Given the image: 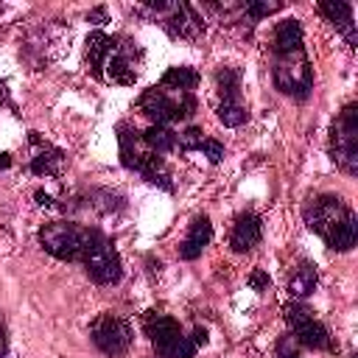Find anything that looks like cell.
I'll list each match as a JSON object with an SVG mask.
<instances>
[{
    "label": "cell",
    "mask_w": 358,
    "mask_h": 358,
    "mask_svg": "<svg viewBox=\"0 0 358 358\" xmlns=\"http://www.w3.org/2000/svg\"><path fill=\"white\" fill-rule=\"evenodd\" d=\"M81 263H84L87 277H90L92 282H98V285H112V282H117L120 274H123V263H120L117 249H115L112 241H109L106 235H101V232H95V238H92L90 249L84 252Z\"/></svg>",
    "instance_id": "12"
},
{
    "label": "cell",
    "mask_w": 358,
    "mask_h": 358,
    "mask_svg": "<svg viewBox=\"0 0 358 358\" xmlns=\"http://www.w3.org/2000/svg\"><path fill=\"white\" fill-rule=\"evenodd\" d=\"M249 285H252L255 291H266V288L271 285V280H268V274H266L263 268H255V271L249 274Z\"/></svg>",
    "instance_id": "25"
},
{
    "label": "cell",
    "mask_w": 358,
    "mask_h": 358,
    "mask_svg": "<svg viewBox=\"0 0 358 358\" xmlns=\"http://www.w3.org/2000/svg\"><path fill=\"white\" fill-rule=\"evenodd\" d=\"M330 154L344 173H358V103H347L336 115L330 126Z\"/></svg>",
    "instance_id": "8"
},
{
    "label": "cell",
    "mask_w": 358,
    "mask_h": 358,
    "mask_svg": "<svg viewBox=\"0 0 358 358\" xmlns=\"http://www.w3.org/2000/svg\"><path fill=\"white\" fill-rule=\"evenodd\" d=\"M280 6H282V3H255V0H249V3H243V14H246L252 22H257V20L268 17V14H274Z\"/></svg>",
    "instance_id": "23"
},
{
    "label": "cell",
    "mask_w": 358,
    "mask_h": 358,
    "mask_svg": "<svg viewBox=\"0 0 358 358\" xmlns=\"http://www.w3.org/2000/svg\"><path fill=\"white\" fill-rule=\"evenodd\" d=\"M6 350H8V336H6V324L0 322V358L6 355Z\"/></svg>",
    "instance_id": "28"
},
{
    "label": "cell",
    "mask_w": 358,
    "mask_h": 358,
    "mask_svg": "<svg viewBox=\"0 0 358 358\" xmlns=\"http://www.w3.org/2000/svg\"><path fill=\"white\" fill-rule=\"evenodd\" d=\"M215 84H218L221 101H241V70H235V67H221V70L215 73Z\"/></svg>",
    "instance_id": "20"
},
{
    "label": "cell",
    "mask_w": 358,
    "mask_h": 358,
    "mask_svg": "<svg viewBox=\"0 0 358 358\" xmlns=\"http://www.w3.org/2000/svg\"><path fill=\"white\" fill-rule=\"evenodd\" d=\"M11 165V159H8V154H0V168H8Z\"/></svg>",
    "instance_id": "31"
},
{
    "label": "cell",
    "mask_w": 358,
    "mask_h": 358,
    "mask_svg": "<svg viewBox=\"0 0 358 358\" xmlns=\"http://www.w3.org/2000/svg\"><path fill=\"white\" fill-rule=\"evenodd\" d=\"M319 11L347 36V45L355 48V22H352V6L350 3H341V0H324L319 3Z\"/></svg>",
    "instance_id": "16"
},
{
    "label": "cell",
    "mask_w": 358,
    "mask_h": 358,
    "mask_svg": "<svg viewBox=\"0 0 358 358\" xmlns=\"http://www.w3.org/2000/svg\"><path fill=\"white\" fill-rule=\"evenodd\" d=\"M199 151H204V157L210 162H221V157H224V145L218 140H213V137H204L201 145H199Z\"/></svg>",
    "instance_id": "24"
},
{
    "label": "cell",
    "mask_w": 358,
    "mask_h": 358,
    "mask_svg": "<svg viewBox=\"0 0 358 358\" xmlns=\"http://www.w3.org/2000/svg\"><path fill=\"white\" fill-rule=\"evenodd\" d=\"M215 115H218V120L224 123V126H243L246 120H249V109L241 103V101H221L218 106H215Z\"/></svg>",
    "instance_id": "21"
},
{
    "label": "cell",
    "mask_w": 358,
    "mask_h": 358,
    "mask_svg": "<svg viewBox=\"0 0 358 358\" xmlns=\"http://www.w3.org/2000/svg\"><path fill=\"white\" fill-rule=\"evenodd\" d=\"M159 84L171 87V90H185V92H193L196 84H199V73L187 64H179V67H168L165 76L159 78Z\"/></svg>",
    "instance_id": "19"
},
{
    "label": "cell",
    "mask_w": 358,
    "mask_h": 358,
    "mask_svg": "<svg viewBox=\"0 0 358 358\" xmlns=\"http://www.w3.org/2000/svg\"><path fill=\"white\" fill-rule=\"evenodd\" d=\"M285 324H288V330H291V336H294L296 344H302L308 350H327V352L336 350L333 336L327 333V327L302 302H291L285 308Z\"/></svg>",
    "instance_id": "9"
},
{
    "label": "cell",
    "mask_w": 358,
    "mask_h": 358,
    "mask_svg": "<svg viewBox=\"0 0 358 358\" xmlns=\"http://www.w3.org/2000/svg\"><path fill=\"white\" fill-rule=\"evenodd\" d=\"M34 196H36V201H39V204H42V207H53V199H50V196H48V193H42V190H36V193H34Z\"/></svg>",
    "instance_id": "30"
},
{
    "label": "cell",
    "mask_w": 358,
    "mask_h": 358,
    "mask_svg": "<svg viewBox=\"0 0 358 358\" xmlns=\"http://www.w3.org/2000/svg\"><path fill=\"white\" fill-rule=\"evenodd\" d=\"M176 140H179V131H173L171 126H157L151 123L145 131H143V143L154 151V154H168V151H176Z\"/></svg>",
    "instance_id": "18"
},
{
    "label": "cell",
    "mask_w": 358,
    "mask_h": 358,
    "mask_svg": "<svg viewBox=\"0 0 358 358\" xmlns=\"http://www.w3.org/2000/svg\"><path fill=\"white\" fill-rule=\"evenodd\" d=\"M210 241H213V224H210V218L207 215H196L190 221V227H187L185 241L179 243V257L182 260H196Z\"/></svg>",
    "instance_id": "14"
},
{
    "label": "cell",
    "mask_w": 358,
    "mask_h": 358,
    "mask_svg": "<svg viewBox=\"0 0 358 358\" xmlns=\"http://www.w3.org/2000/svg\"><path fill=\"white\" fill-rule=\"evenodd\" d=\"M117 148H120V162L129 171H137L145 182L159 185L162 190H173L171 185V173L168 165L159 154H154L145 143H143V131H137L131 123L120 120L117 123Z\"/></svg>",
    "instance_id": "3"
},
{
    "label": "cell",
    "mask_w": 358,
    "mask_h": 358,
    "mask_svg": "<svg viewBox=\"0 0 358 358\" xmlns=\"http://www.w3.org/2000/svg\"><path fill=\"white\" fill-rule=\"evenodd\" d=\"M87 20H98V22H103V20H106V8H92V11L87 14Z\"/></svg>",
    "instance_id": "29"
},
{
    "label": "cell",
    "mask_w": 358,
    "mask_h": 358,
    "mask_svg": "<svg viewBox=\"0 0 358 358\" xmlns=\"http://www.w3.org/2000/svg\"><path fill=\"white\" fill-rule=\"evenodd\" d=\"M143 330L154 347V355L157 358H193L196 355V341L193 336H185L182 324L173 319V316H165V313H148L143 319Z\"/></svg>",
    "instance_id": "6"
},
{
    "label": "cell",
    "mask_w": 358,
    "mask_h": 358,
    "mask_svg": "<svg viewBox=\"0 0 358 358\" xmlns=\"http://www.w3.org/2000/svg\"><path fill=\"white\" fill-rule=\"evenodd\" d=\"M90 338H92V344H95L103 355L120 358V355L129 352L134 333H131V324H129L123 316L106 310V313H98V316L92 319V324H90Z\"/></svg>",
    "instance_id": "10"
},
{
    "label": "cell",
    "mask_w": 358,
    "mask_h": 358,
    "mask_svg": "<svg viewBox=\"0 0 358 358\" xmlns=\"http://www.w3.org/2000/svg\"><path fill=\"white\" fill-rule=\"evenodd\" d=\"M316 282H319L316 266L308 263V260H299L296 268H294L291 277H288V294L299 302V299H305V296H310V294L316 291Z\"/></svg>",
    "instance_id": "17"
},
{
    "label": "cell",
    "mask_w": 358,
    "mask_h": 358,
    "mask_svg": "<svg viewBox=\"0 0 358 358\" xmlns=\"http://www.w3.org/2000/svg\"><path fill=\"white\" fill-rule=\"evenodd\" d=\"M305 224L313 229L333 252H350L358 241L355 213L338 196H316L305 207Z\"/></svg>",
    "instance_id": "2"
},
{
    "label": "cell",
    "mask_w": 358,
    "mask_h": 358,
    "mask_svg": "<svg viewBox=\"0 0 358 358\" xmlns=\"http://www.w3.org/2000/svg\"><path fill=\"white\" fill-rule=\"evenodd\" d=\"M193 341H196V347H204L207 344V330L204 327H196L193 330Z\"/></svg>",
    "instance_id": "27"
},
{
    "label": "cell",
    "mask_w": 358,
    "mask_h": 358,
    "mask_svg": "<svg viewBox=\"0 0 358 358\" xmlns=\"http://www.w3.org/2000/svg\"><path fill=\"white\" fill-rule=\"evenodd\" d=\"M31 143L39 145V151L34 154L31 159V171L39 173V176H59L62 173V162H64V154L59 148H53L50 143H42L36 137V131H31Z\"/></svg>",
    "instance_id": "15"
},
{
    "label": "cell",
    "mask_w": 358,
    "mask_h": 358,
    "mask_svg": "<svg viewBox=\"0 0 358 358\" xmlns=\"http://www.w3.org/2000/svg\"><path fill=\"white\" fill-rule=\"evenodd\" d=\"M145 8L159 14L162 28L173 39H196L204 34V20L196 14L193 6L187 3H168V0H145Z\"/></svg>",
    "instance_id": "11"
},
{
    "label": "cell",
    "mask_w": 358,
    "mask_h": 358,
    "mask_svg": "<svg viewBox=\"0 0 358 358\" xmlns=\"http://www.w3.org/2000/svg\"><path fill=\"white\" fill-rule=\"evenodd\" d=\"M87 70L98 81L131 87L143 73V50L134 39L92 31L87 36Z\"/></svg>",
    "instance_id": "1"
},
{
    "label": "cell",
    "mask_w": 358,
    "mask_h": 358,
    "mask_svg": "<svg viewBox=\"0 0 358 358\" xmlns=\"http://www.w3.org/2000/svg\"><path fill=\"white\" fill-rule=\"evenodd\" d=\"M98 229L73 224V221H50L39 229V243L48 255H53L56 260H67V263H81L84 252L90 249L92 238Z\"/></svg>",
    "instance_id": "5"
},
{
    "label": "cell",
    "mask_w": 358,
    "mask_h": 358,
    "mask_svg": "<svg viewBox=\"0 0 358 358\" xmlns=\"http://www.w3.org/2000/svg\"><path fill=\"white\" fill-rule=\"evenodd\" d=\"M137 106L140 112L157 123V126H171V123H179V120H187L193 117L196 112V95L193 92H185V90H171L165 84H154L148 87L140 98H137Z\"/></svg>",
    "instance_id": "4"
},
{
    "label": "cell",
    "mask_w": 358,
    "mask_h": 358,
    "mask_svg": "<svg viewBox=\"0 0 358 358\" xmlns=\"http://www.w3.org/2000/svg\"><path fill=\"white\" fill-rule=\"evenodd\" d=\"M263 238V221L257 213L246 210L235 218L232 224V232H229V246L232 252H252Z\"/></svg>",
    "instance_id": "13"
},
{
    "label": "cell",
    "mask_w": 358,
    "mask_h": 358,
    "mask_svg": "<svg viewBox=\"0 0 358 358\" xmlns=\"http://www.w3.org/2000/svg\"><path fill=\"white\" fill-rule=\"evenodd\" d=\"M274 87L282 95H291L296 101H305L313 90V67L302 48L274 53Z\"/></svg>",
    "instance_id": "7"
},
{
    "label": "cell",
    "mask_w": 358,
    "mask_h": 358,
    "mask_svg": "<svg viewBox=\"0 0 358 358\" xmlns=\"http://www.w3.org/2000/svg\"><path fill=\"white\" fill-rule=\"evenodd\" d=\"M277 358H299V352L294 350V344H291V336H282L280 341H277V352H274Z\"/></svg>",
    "instance_id": "26"
},
{
    "label": "cell",
    "mask_w": 358,
    "mask_h": 358,
    "mask_svg": "<svg viewBox=\"0 0 358 358\" xmlns=\"http://www.w3.org/2000/svg\"><path fill=\"white\" fill-rule=\"evenodd\" d=\"M204 131L199 129V126H190V129H185L182 134H179V140H176V148L182 151V154H187V151H199V145H201V137Z\"/></svg>",
    "instance_id": "22"
}]
</instances>
